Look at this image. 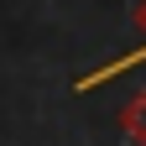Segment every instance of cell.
Returning a JSON list of instances; mask_svg holds the SVG:
<instances>
[{"label":"cell","mask_w":146,"mask_h":146,"mask_svg":"<svg viewBox=\"0 0 146 146\" xmlns=\"http://www.w3.org/2000/svg\"><path fill=\"white\" fill-rule=\"evenodd\" d=\"M120 131L131 136V146H146V94H136L120 110Z\"/></svg>","instance_id":"cell-1"},{"label":"cell","mask_w":146,"mask_h":146,"mask_svg":"<svg viewBox=\"0 0 146 146\" xmlns=\"http://www.w3.org/2000/svg\"><path fill=\"white\" fill-rule=\"evenodd\" d=\"M136 26L146 31V5L136 11ZM131 63H146V47H136V52H125V58H115V63H110V68H99L94 78H84V89H89V84H99V78H115V73H120V68H131Z\"/></svg>","instance_id":"cell-2"}]
</instances>
